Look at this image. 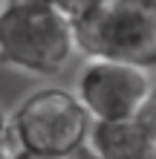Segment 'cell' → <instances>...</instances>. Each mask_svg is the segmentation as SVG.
Masks as SVG:
<instances>
[{"label": "cell", "instance_id": "1", "mask_svg": "<svg viewBox=\"0 0 156 159\" xmlns=\"http://www.w3.org/2000/svg\"><path fill=\"white\" fill-rule=\"evenodd\" d=\"M78 46L93 61L148 70L156 64L153 0H78L58 3Z\"/></svg>", "mask_w": 156, "mask_h": 159}, {"label": "cell", "instance_id": "2", "mask_svg": "<svg viewBox=\"0 0 156 159\" xmlns=\"http://www.w3.org/2000/svg\"><path fill=\"white\" fill-rule=\"evenodd\" d=\"M72 49V32L58 3H0V64L32 75H58Z\"/></svg>", "mask_w": 156, "mask_h": 159}, {"label": "cell", "instance_id": "3", "mask_svg": "<svg viewBox=\"0 0 156 159\" xmlns=\"http://www.w3.org/2000/svg\"><path fill=\"white\" fill-rule=\"evenodd\" d=\"M9 121L26 153L52 159H64L81 145H87V133L93 125L87 110L78 104L75 93L61 87L35 90L23 98V104Z\"/></svg>", "mask_w": 156, "mask_h": 159}, {"label": "cell", "instance_id": "4", "mask_svg": "<svg viewBox=\"0 0 156 159\" xmlns=\"http://www.w3.org/2000/svg\"><path fill=\"white\" fill-rule=\"evenodd\" d=\"M75 98L87 110L90 121H124L153 98V81L148 70L113 61H90L78 75Z\"/></svg>", "mask_w": 156, "mask_h": 159}, {"label": "cell", "instance_id": "5", "mask_svg": "<svg viewBox=\"0 0 156 159\" xmlns=\"http://www.w3.org/2000/svg\"><path fill=\"white\" fill-rule=\"evenodd\" d=\"M87 148L98 159H156V104L153 98L133 119L93 121Z\"/></svg>", "mask_w": 156, "mask_h": 159}, {"label": "cell", "instance_id": "6", "mask_svg": "<svg viewBox=\"0 0 156 159\" xmlns=\"http://www.w3.org/2000/svg\"><path fill=\"white\" fill-rule=\"evenodd\" d=\"M64 159H98V156H96L93 151H90V148H87V145H81V148H78V151H72L69 156H64Z\"/></svg>", "mask_w": 156, "mask_h": 159}, {"label": "cell", "instance_id": "7", "mask_svg": "<svg viewBox=\"0 0 156 159\" xmlns=\"http://www.w3.org/2000/svg\"><path fill=\"white\" fill-rule=\"evenodd\" d=\"M15 159H52V156H38V153H20V156H15Z\"/></svg>", "mask_w": 156, "mask_h": 159}, {"label": "cell", "instance_id": "8", "mask_svg": "<svg viewBox=\"0 0 156 159\" xmlns=\"http://www.w3.org/2000/svg\"><path fill=\"white\" fill-rule=\"evenodd\" d=\"M6 121H9V116L3 113V107H0V133H3V127H6Z\"/></svg>", "mask_w": 156, "mask_h": 159}]
</instances>
